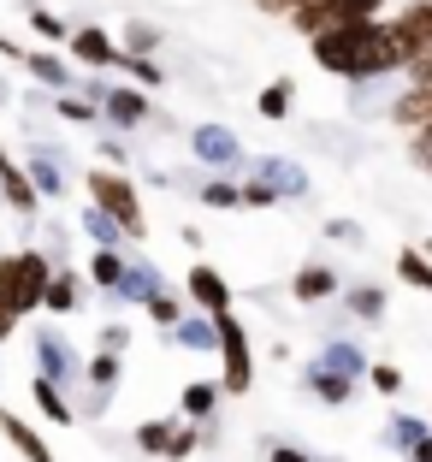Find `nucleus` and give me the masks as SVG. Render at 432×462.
Here are the masks:
<instances>
[{"label": "nucleus", "mask_w": 432, "mask_h": 462, "mask_svg": "<svg viewBox=\"0 0 432 462\" xmlns=\"http://www.w3.org/2000/svg\"><path fill=\"white\" fill-rule=\"evenodd\" d=\"M308 48H314V60H320V71H332V78H344V83H379V78H391V71H403V48H397L385 18L332 24V30H320Z\"/></svg>", "instance_id": "obj_1"}, {"label": "nucleus", "mask_w": 432, "mask_h": 462, "mask_svg": "<svg viewBox=\"0 0 432 462\" xmlns=\"http://www.w3.org/2000/svg\"><path fill=\"white\" fill-rule=\"evenodd\" d=\"M60 261H48V249H13V255H0V302L24 320V314L41 309L48 297V279H54Z\"/></svg>", "instance_id": "obj_2"}, {"label": "nucleus", "mask_w": 432, "mask_h": 462, "mask_svg": "<svg viewBox=\"0 0 432 462\" xmlns=\"http://www.w3.org/2000/svg\"><path fill=\"white\" fill-rule=\"evenodd\" d=\"M89 202L101 208V214L119 219L124 244L149 237V219H142V196H136V184H131L124 172H101V166H95V172H89Z\"/></svg>", "instance_id": "obj_3"}, {"label": "nucleus", "mask_w": 432, "mask_h": 462, "mask_svg": "<svg viewBox=\"0 0 432 462\" xmlns=\"http://www.w3.org/2000/svg\"><path fill=\"white\" fill-rule=\"evenodd\" d=\"M219 392L225 397H244L255 385V350H249V332L237 314H219Z\"/></svg>", "instance_id": "obj_4"}, {"label": "nucleus", "mask_w": 432, "mask_h": 462, "mask_svg": "<svg viewBox=\"0 0 432 462\" xmlns=\"http://www.w3.org/2000/svg\"><path fill=\"white\" fill-rule=\"evenodd\" d=\"M189 154L214 172H244V143L225 131V125H196L189 131Z\"/></svg>", "instance_id": "obj_5"}, {"label": "nucleus", "mask_w": 432, "mask_h": 462, "mask_svg": "<svg viewBox=\"0 0 432 462\" xmlns=\"http://www.w3.org/2000/svg\"><path fill=\"white\" fill-rule=\"evenodd\" d=\"M391 24V36H397V48H403V66L415 54H427L432 48V0H415V6H403L397 18H385Z\"/></svg>", "instance_id": "obj_6"}, {"label": "nucleus", "mask_w": 432, "mask_h": 462, "mask_svg": "<svg viewBox=\"0 0 432 462\" xmlns=\"http://www.w3.org/2000/svg\"><path fill=\"white\" fill-rule=\"evenodd\" d=\"M36 374H41V380H54L60 392L78 380V356H71V344L60 338V332H41V338H36Z\"/></svg>", "instance_id": "obj_7"}, {"label": "nucleus", "mask_w": 432, "mask_h": 462, "mask_svg": "<svg viewBox=\"0 0 432 462\" xmlns=\"http://www.w3.org/2000/svg\"><path fill=\"white\" fill-rule=\"evenodd\" d=\"M101 119L119 125V131H136V125H149V96L131 89V83H113L107 96H101Z\"/></svg>", "instance_id": "obj_8"}, {"label": "nucleus", "mask_w": 432, "mask_h": 462, "mask_svg": "<svg viewBox=\"0 0 432 462\" xmlns=\"http://www.w3.org/2000/svg\"><path fill=\"white\" fill-rule=\"evenodd\" d=\"M189 302H196V314H207V320L231 314V285H225V273H214V267H189Z\"/></svg>", "instance_id": "obj_9"}, {"label": "nucleus", "mask_w": 432, "mask_h": 462, "mask_svg": "<svg viewBox=\"0 0 432 462\" xmlns=\"http://www.w3.org/2000/svg\"><path fill=\"white\" fill-rule=\"evenodd\" d=\"M71 54H78L83 66H95V71L124 66V48H119V42H113L101 24H83V30H71Z\"/></svg>", "instance_id": "obj_10"}, {"label": "nucleus", "mask_w": 432, "mask_h": 462, "mask_svg": "<svg viewBox=\"0 0 432 462\" xmlns=\"http://www.w3.org/2000/svg\"><path fill=\"white\" fill-rule=\"evenodd\" d=\"M0 433H6V445H13L24 462H54V445H48L30 421H18L13 409H0Z\"/></svg>", "instance_id": "obj_11"}, {"label": "nucleus", "mask_w": 432, "mask_h": 462, "mask_svg": "<svg viewBox=\"0 0 432 462\" xmlns=\"http://www.w3.org/2000/svg\"><path fill=\"white\" fill-rule=\"evenodd\" d=\"M255 178H267L272 190H279V202H290V196H308V172H302L297 161H284V154H267Z\"/></svg>", "instance_id": "obj_12"}, {"label": "nucleus", "mask_w": 432, "mask_h": 462, "mask_svg": "<svg viewBox=\"0 0 432 462\" xmlns=\"http://www.w3.org/2000/svg\"><path fill=\"white\" fill-rule=\"evenodd\" d=\"M24 178H30V190H36V196H54V202H60V190H66V172H60L54 149H30Z\"/></svg>", "instance_id": "obj_13"}, {"label": "nucleus", "mask_w": 432, "mask_h": 462, "mask_svg": "<svg viewBox=\"0 0 432 462\" xmlns=\"http://www.w3.org/2000/svg\"><path fill=\"white\" fill-rule=\"evenodd\" d=\"M219 397H225V392H219L214 380H189L184 392H178V409H184V421L207 427V421H214V409H219Z\"/></svg>", "instance_id": "obj_14"}, {"label": "nucleus", "mask_w": 432, "mask_h": 462, "mask_svg": "<svg viewBox=\"0 0 432 462\" xmlns=\"http://www.w3.org/2000/svg\"><path fill=\"white\" fill-rule=\"evenodd\" d=\"M161 291H166L161 267H149V261H131V267H124V285L113 291V297H124V302H142V309H149V297H161Z\"/></svg>", "instance_id": "obj_15"}, {"label": "nucleus", "mask_w": 432, "mask_h": 462, "mask_svg": "<svg viewBox=\"0 0 432 462\" xmlns=\"http://www.w3.org/2000/svg\"><path fill=\"white\" fill-rule=\"evenodd\" d=\"M290 297H297V302H326V297H338V273H332V267H320V261H308V267L297 273Z\"/></svg>", "instance_id": "obj_16"}, {"label": "nucleus", "mask_w": 432, "mask_h": 462, "mask_svg": "<svg viewBox=\"0 0 432 462\" xmlns=\"http://www.w3.org/2000/svg\"><path fill=\"white\" fill-rule=\"evenodd\" d=\"M172 344L178 350H219V327L207 320V314H184L172 327Z\"/></svg>", "instance_id": "obj_17"}, {"label": "nucleus", "mask_w": 432, "mask_h": 462, "mask_svg": "<svg viewBox=\"0 0 432 462\" xmlns=\"http://www.w3.org/2000/svg\"><path fill=\"white\" fill-rule=\"evenodd\" d=\"M308 392L320 397V403L344 409V403L355 397V380H344V374H332V367H320V362H314V367H308Z\"/></svg>", "instance_id": "obj_18"}, {"label": "nucleus", "mask_w": 432, "mask_h": 462, "mask_svg": "<svg viewBox=\"0 0 432 462\" xmlns=\"http://www.w3.org/2000/svg\"><path fill=\"white\" fill-rule=\"evenodd\" d=\"M320 367H332V374H344V380H362V374H367V356L355 350L350 338H332L320 350Z\"/></svg>", "instance_id": "obj_19"}, {"label": "nucleus", "mask_w": 432, "mask_h": 462, "mask_svg": "<svg viewBox=\"0 0 432 462\" xmlns=\"http://www.w3.org/2000/svg\"><path fill=\"white\" fill-rule=\"evenodd\" d=\"M78 302H83V285H78V273L54 267V279H48V297H41V309H48V314H71Z\"/></svg>", "instance_id": "obj_20"}, {"label": "nucleus", "mask_w": 432, "mask_h": 462, "mask_svg": "<svg viewBox=\"0 0 432 462\" xmlns=\"http://www.w3.org/2000/svg\"><path fill=\"white\" fill-rule=\"evenodd\" d=\"M30 392H36V409H41L54 427H71V421H78V409L66 403V392H60L54 380H41V374H36V385H30Z\"/></svg>", "instance_id": "obj_21"}, {"label": "nucleus", "mask_w": 432, "mask_h": 462, "mask_svg": "<svg viewBox=\"0 0 432 462\" xmlns=\"http://www.w3.org/2000/svg\"><path fill=\"white\" fill-rule=\"evenodd\" d=\"M124 267H131V261H124L119 249H95V255H89V279L101 291H119L124 285Z\"/></svg>", "instance_id": "obj_22"}, {"label": "nucleus", "mask_w": 432, "mask_h": 462, "mask_svg": "<svg viewBox=\"0 0 432 462\" xmlns=\"http://www.w3.org/2000/svg\"><path fill=\"white\" fill-rule=\"evenodd\" d=\"M290 101H297L290 78H272L267 89H261V101H255V107H261V119H272V125H279V119H290Z\"/></svg>", "instance_id": "obj_23"}, {"label": "nucleus", "mask_w": 432, "mask_h": 462, "mask_svg": "<svg viewBox=\"0 0 432 462\" xmlns=\"http://www.w3.org/2000/svg\"><path fill=\"white\" fill-rule=\"evenodd\" d=\"M83 231H89V237H95V249H119L124 244V231H119V219H113V214H101V208H83Z\"/></svg>", "instance_id": "obj_24"}, {"label": "nucleus", "mask_w": 432, "mask_h": 462, "mask_svg": "<svg viewBox=\"0 0 432 462\" xmlns=\"http://www.w3.org/2000/svg\"><path fill=\"white\" fill-rule=\"evenodd\" d=\"M397 279H403L409 291H427L432 297V261L420 255V249H403V255H397Z\"/></svg>", "instance_id": "obj_25"}, {"label": "nucleus", "mask_w": 432, "mask_h": 462, "mask_svg": "<svg viewBox=\"0 0 432 462\" xmlns=\"http://www.w3.org/2000/svg\"><path fill=\"white\" fill-rule=\"evenodd\" d=\"M344 309H350L355 320H385V291L379 285H355L350 297H344Z\"/></svg>", "instance_id": "obj_26"}, {"label": "nucleus", "mask_w": 432, "mask_h": 462, "mask_svg": "<svg viewBox=\"0 0 432 462\" xmlns=\"http://www.w3.org/2000/svg\"><path fill=\"white\" fill-rule=\"evenodd\" d=\"M196 445H214V439H207V427H196V421H178L172 445H166V462H189V457H196Z\"/></svg>", "instance_id": "obj_27"}, {"label": "nucleus", "mask_w": 432, "mask_h": 462, "mask_svg": "<svg viewBox=\"0 0 432 462\" xmlns=\"http://www.w3.org/2000/svg\"><path fill=\"white\" fill-rule=\"evenodd\" d=\"M172 433H178V421H142V427H136V450H149V457H166Z\"/></svg>", "instance_id": "obj_28"}, {"label": "nucleus", "mask_w": 432, "mask_h": 462, "mask_svg": "<svg viewBox=\"0 0 432 462\" xmlns=\"http://www.w3.org/2000/svg\"><path fill=\"white\" fill-rule=\"evenodd\" d=\"M24 66L36 71L41 83H54V89H71V66H66V60H54V54H24Z\"/></svg>", "instance_id": "obj_29"}, {"label": "nucleus", "mask_w": 432, "mask_h": 462, "mask_svg": "<svg viewBox=\"0 0 432 462\" xmlns=\"http://www.w3.org/2000/svg\"><path fill=\"white\" fill-rule=\"evenodd\" d=\"M427 433H432V427H427V421H415V415H391V445L403 450V457H409V450H415Z\"/></svg>", "instance_id": "obj_30"}, {"label": "nucleus", "mask_w": 432, "mask_h": 462, "mask_svg": "<svg viewBox=\"0 0 432 462\" xmlns=\"http://www.w3.org/2000/svg\"><path fill=\"white\" fill-rule=\"evenodd\" d=\"M196 202H202V208H244V196H237V184H231V178H214V184H202V190H196Z\"/></svg>", "instance_id": "obj_31"}, {"label": "nucleus", "mask_w": 432, "mask_h": 462, "mask_svg": "<svg viewBox=\"0 0 432 462\" xmlns=\"http://www.w3.org/2000/svg\"><path fill=\"white\" fill-rule=\"evenodd\" d=\"M60 119H71V125H101V107H95L89 96H60Z\"/></svg>", "instance_id": "obj_32"}, {"label": "nucleus", "mask_w": 432, "mask_h": 462, "mask_svg": "<svg viewBox=\"0 0 432 462\" xmlns=\"http://www.w3.org/2000/svg\"><path fill=\"white\" fill-rule=\"evenodd\" d=\"M30 30H36V36H48V42H71L66 18H60V13H48V6H30Z\"/></svg>", "instance_id": "obj_33"}, {"label": "nucleus", "mask_w": 432, "mask_h": 462, "mask_svg": "<svg viewBox=\"0 0 432 462\" xmlns=\"http://www.w3.org/2000/svg\"><path fill=\"white\" fill-rule=\"evenodd\" d=\"M237 196H244V208H279V190H272L267 178H244Z\"/></svg>", "instance_id": "obj_34"}, {"label": "nucleus", "mask_w": 432, "mask_h": 462, "mask_svg": "<svg viewBox=\"0 0 432 462\" xmlns=\"http://www.w3.org/2000/svg\"><path fill=\"white\" fill-rule=\"evenodd\" d=\"M149 320H161V327L172 332L178 320H184V302H178V297H166V291H161V297H149Z\"/></svg>", "instance_id": "obj_35"}, {"label": "nucleus", "mask_w": 432, "mask_h": 462, "mask_svg": "<svg viewBox=\"0 0 432 462\" xmlns=\"http://www.w3.org/2000/svg\"><path fill=\"white\" fill-rule=\"evenodd\" d=\"M367 380H373V392L397 397V392H403V367H391V362H373V367H367Z\"/></svg>", "instance_id": "obj_36"}, {"label": "nucleus", "mask_w": 432, "mask_h": 462, "mask_svg": "<svg viewBox=\"0 0 432 462\" xmlns=\"http://www.w3.org/2000/svg\"><path fill=\"white\" fill-rule=\"evenodd\" d=\"M124 54H131V60H149L154 54V30L149 24H131V30H124Z\"/></svg>", "instance_id": "obj_37"}, {"label": "nucleus", "mask_w": 432, "mask_h": 462, "mask_svg": "<svg viewBox=\"0 0 432 462\" xmlns=\"http://www.w3.org/2000/svg\"><path fill=\"white\" fill-rule=\"evenodd\" d=\"M326 237H332V244H367V231L355 226V219H326Z\"/></svg>", "instance_id": "obj_38"}, {"label": "nucleus", "mask_w": 432, "mask_h": 462, "mask_svg": "<svg viewBox=\"0 0 432 462\" xmlns=\"http://www.w3.org/2000/svg\"><path fill=\"white\" fill-rule=\"evenodd\" d=\"M379 6H385V0H344V18H338V24H367Z\"/></svg>", "instance_id": "obj_39"}, {"label": "nucleus", "mask_w": 432, "mask_h": 462, "mask_svg": "<svg viewBox=\"0 0 432 462\" xmlns=\"http://www.w3.org/2000/svg\"><path fill=\"white\" fill-rule=\"evenodd\" d=\"M409 89H420V83H432V48H427V54H415V60H409Z\"/></svg>", "instance_id": "obj_40"}, {"label": "nucleus", "mask_w": 432, "mask_h": 462, "mask_svg": "<svg viewBox=\"0 0 432 462\" xmlns=\"http://www.w3.org/2000/svg\"><path fill=\"white\" fill-rule=\"evenodd\" d=\"M124 71H131L136 83H149V89L161 83V66H154V60H131V54H124Z\"/></svg>", "instance_id": "obj_41"}, {"label": "nucleus", "mask_w": 432, "mask_h": 462, "mask_svg": "<svg viewBox=\"0 0 432 462\" xmlns=\"http://www.w3.org/2000/svg\"><path fill=\"white\" fill-rule=\"evenodd\" d=\"M124 344H131V327H119V320H113V327L101 332V350H107V356H124Z\"/></svg>", "instance_id": "obj_42"}, {"label": "nucleus", "mask_w": 432, "mask_h": 462, "mask_svg": "<svg viewBox=\"0 0 432 462\" xmlns=\"http://www.w3.org/2000/svg\"><path fill=\"white\" fill-rule=\"evenodd\" d=\"M267 462H308V457H302V450H290V445H272Z\"/></svg>", "instance_id": "obj_43"}, {"label": "nucleus", "mask_w": 432, "mask_h": 462, "mask_svg": "<svg viewBox=\"0 0 432 462\" xmlns=\"http://www.w3.org/2000/svg\"><path fill=\"white\" fill-rule=\"evenodd\" d=\"M409 462H432V433H427V439H420V445H415V450H409Z\"/></svg>", "instance_id": "obj_44"}, {"label": "nucleus", "mask_w": 432, "mask_h": 462, "mask_svg": "<svg viewBox=\"0 0 432 462\" xmlns=\"http://www.w3.org/2000/svg\"><path fill=\"white\" fill-rule=\"evenodd\" d=\"M0 54H6V60H24V48H13V42L0 36Z\"/></svg>", "instance_id": "obj_45"}, {"label": "nucleus", "mask_w": 432, "mask_h": 462, "mask_svg": "<svg viewBox=\"0 0 432 462\" xmlns=\"http://www.w3.org/2000/svg\"><path fill=\"white\" fill-rule=\"evenodd\" d=\"M6 172H13V161H6V149H0V178H6Z\"/></svg>", "instance_id": "obj_46"}, {"label": "nucleus", "mask_w": 432, "mask_h": 462, "mask_svg": "<svg viewBox=\"0 0 432 462\" xmlns=\"http://www.w3.org/2000/svg\"><path fill=\"white\" fill-rule=\"evenodd\" d=\"M427 249H432V244H427ZM427 261H432V255H427Z\"/></svg>", "instance_id": "obj_47"}]
</instances>
